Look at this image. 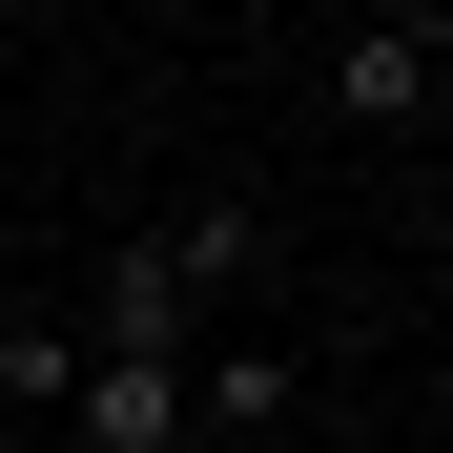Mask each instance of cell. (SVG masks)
I'll return each mask as SVG.
<instances>
[{"label": "cell", "mask_w": 453, "mask_h": 453, "mask_svg": "<svg viewBox=\"0 0 453 453\" xmlns=\"http://www.w3.org/2000/svg\"><path fill=\"white\" fill-rule=\"evenodd\" d=\"M62 371H83V330H62V310H0V392L62 412Z\"/></svg>", "instance_id": "5b68a950"}, {"label": "cell", "mask_w": 453, "mask_h": 453, "mask_svg": "<svg viewBox=\"0 0 453 453\" xmlns=\"http://www.w3.org/2000/svg\"><path fill=\"white\" fill-rule=\"evenodd\" d=\"M62 412H83V453H186V350H83Z\"/></svg>", "instance_id": "7a4b0ae2"}, {"label": "cell", "mask_w": 453, "mask_h": 453, "mask_svg": "<svg viewBox=\"0 0 453 453\" xmlns=\"http://www.w3.org/2000/svg\"><path fill=\"white\" fill-rule=\"evenodd\" d=\"M0 310H21V248H0Z\"/></svg>", "instance_id": "52a82bcc"}, {"label": "cell", "mask_w": 453, "mask_h": 453, "mask_svg": "<svg viewBox=\"0 0 453 453\" xmlns=\"http://www.w3.org/2000/svg\"><path fill=\"white\" fill-rule=\"evenodd\" d=\"M330 124H433V42H330Z\"/></svg>", "instance_id": "277c9868"}, {"label": "cell", "mask_w": 453, "mask_h": 453, "mask_svg": "<svg viewBox=\"0 0 453 453\" xmlns=\"http://www.w3.org/2000/svg\"><path fill=\"white\" fill-rule=\"evenodd\" d=\"M350 21H371V42H453V0H350Z\"/></svg>", "instance_id": "8992f818"}, {"label": "cell", "mask_w": 453, "mask_h": 453, "mask_svg": "<svg viewBox=\"0 0 453 453\" xmlns=\"http://www.w3.org/2000/svg\"><path fill=\"white\" fill-rule=\"evenodd\" d=\"M288 412H310V371H288L268 330H206L186 350V433H288Z\"/></svg>", "instance_id": "3957f363"}, {"label": "cell", "mask_w": 453, "mask_h": 453, "mask_svg": "<svg viewBox=\"0 0 453 453\" xmlns=\"http://www.w3.org/2000/svg\"><path fill=\"white\" fill-rule=\"evenodd\" d=\"M83 350H206V268L144 226V248H104V288H83Z\"/></svg>", "instance_id": "6da1fadb"}]
</instances>
